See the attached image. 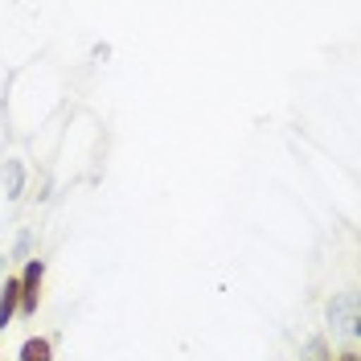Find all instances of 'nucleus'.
I'll return each mask as SVG.
<instances>
[{"label":"nucleus","mask_w":361,"mask_h":361,"mask_svg":"<svg viewBox=\"0 0 361 361\" xmlns=\"http://www.w3.org/2000/svg\"><path fill=\"white\" fill-rule=\"evenodd\" d=\"M42 279H45V263L42 259H25V271L17 275V283H21V312L33 316L37 312V304H42Z\"/></svg>","instance_id":"f257e3e1"},{"label":"nucleus","mask_w":361,"mask_h":361,"mask_svg":"<svg viewBox=\"0 0 361 361\" xmlns=\"http://www.w3.org/2000/svg\"><path fill=\"white\" fill-rule=\"evenodd\" d=\"M329 320L337 324L345 337H357V300H353V295H337V300L329 304Z\"/></svg>","instance_id":"f03ea898"},{"label":"nucleus","mask_w":361,"mask_h":361,"mask_svg":"<svg viewBox=\"0 0 361 361\" xmlns=\"http://www.w3.org/2000/svg\"><path fill=\"white\" fill-rule=\"evenodd\" d=\"M17 308H21V283H17V275H4V288H0V333L8 329Z\"/></svg>","instance_id":"7ed1b4c3"},{"label":"nucleus","mask_w":361,"mask_h":361,"mask_svg":"<svg viewBox=\"0 0 361 361\" xmlns=\"http://www.w3.org/2000/svg\"><path fill=\"white\" fill-rule=\"evenodd\" d=\"M0 180H4V197H8V202H17V197L25 193V164H21V160H4Z\"/></svg>","instance_id":"20e7f679"},{"label":"nucleus","mask_w":361,"mask_h":361,"mask_svg":"<svg viewBox=\"0 0 361 361\" xmlns=\"http://www.w3.org/2000/svg\"><path fill=\"white\" fill-rule=\"evenodd\" d=\"M21 361H54V341L49 337H29L21 345Z\"/></svg>","instance_id":"39448f33"},{"label":"nucleus","mask_w":361,"mask_h":361,"mask_svg":"<svg viewBox=\"0 0 361 361\" xmlns=\"http://www.w3.org/2000/svg\"><path fill=\"white\" fill-rule=\"evenodd\" d=\"M304 361H333V357H329V349H324V341L316 337V341H308V357H304Z\"/></svg>","instance_id":"423d86ee"},{"label":"nucleus","mask_w":361,"mask_h":361,"mask_svg":"<svg viewBox=\"0 0 361 361\" xmlns=\"http://www.w3.org/2000/svg\"><path fill=\"white\" fill-rule=\"evenodd\" d=\"M29 243H33V234L25 230L21 238H17V250H13V255H17V259H29Z\"/></svg>","instance_id":"0eeeda50"},{"label":"nucleus","mask_w":361,"mask_h":361,"mask_svg":"<svg viewBox=\"0 0 361 361\" xmlns=\"http://www.w3.org/2000/svg\"><path fill=\"white\" fill-rule=\"evenodd\" d=\"M337 361H361V357H357V353H353V349H345V353H341Z\"/></svg>","instance_id":"6e6552de"},{"label":"nucleus","mask_w":361,"mask_h":361,"mask_svg":"<svg viewBox=\"0 0 361 361\" xmlns=\"http://www.w3.org/2000/svg\"><path fill=\"white\" fill-rule=\"evenodd\" d=\"M0 271H4V255H0Z\"/></svg>","instance_id":"1a4fd4ad"}]
</instances>
